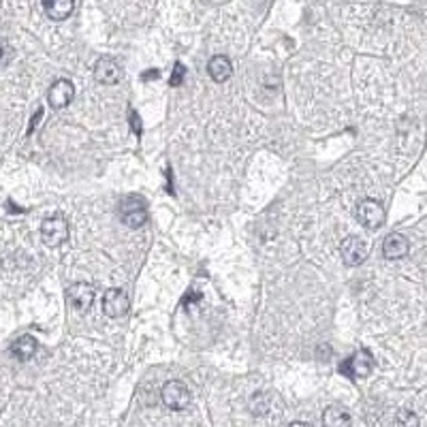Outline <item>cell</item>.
<instances>
[{"label":"cell","instance_id":"6da1fadb","mask_svg":"<svg viewBox=\"0 0 427 427\" xmlns=\"http://www.w3.org/2000/svg\"><path fill=\"white\" fill-rule=\"evenodd\" d=\"M120 220L131 229H139L147 222V210L139 197H124L118 206Z\"/></svg>","mask_w":427,"mask_h":427},{"label":"cell","instance_id":"7a4b0ae2","mask_svg":"<svg viewBox=\"0 0 427 427\" xmlns=\"http://www.w3.org/2000/svg\"><path fill=\"white\" fill-rule=\"evenodd\" d=\"M374 370V357L367 348H359L353 357H348L342 365H340V372L348 379H365L370 376Z\"/></svg>","mask_w":427,"mask_h":427},{"label":"cell","instance_id":"3957f363","mask_svg":"<svg viewBox=\"0 0 427 427\" xmlns=\"http://www.w3.org/2000/svg\"><path fill=\"white\" fill-rule=\"evenodd\" d=\"M161 397H163V404L171 410H184L190 404V391L180 381L165 383V387L161 391Z\"/></svg>","mask_w":427,"mask_h":427},{"label":"cell","instance_id":"277c9868","mask_svg":"<svg viewBox=\"0 0 427 427\" xmlns=\"http://www.w3.org/2000/svg\"><path fill=\"white\" fill-rule=\"evenodd\" d=\"M357 220L363 224L365 229H381L385 220H387V214L383 210V206L379 201L374 199H363L359 208H357Z\"/></svg>","mask_w":427,"mask_h":427},{"label":"cell","instance_id":"5b68a950","mask_svg":"<svg viewBox=\"0 0 427 427\" xmlns=\"http://www.w3.org/2000/svg\"><path fill=\"white\" fill-rule=\"evenodd\" d=\"M41 237L47 246H60L69 239V222L62 216H52L41 224Z\"/></svg>","mask_w":427,"mask_h":427},{"label":"cell","instance_id":"8992f818","mask_svg":"<svg viewBox=\"0 0 427 427\" xmlns=\"http://www.w3.org/2000/svg\"><path fill=\"white\" fill-rule=\"evenodd\" d=\"M340 250H342V259H344V263L350 265V267L361 265V263L367 259V255H370V246H367V242L361 239V237H357V235L346 237V239L342 242V248H340Z\"/></svg>","mask_w":427,"mask_h":427},{"label":"cell","instance_id":"52a82bcc","mask_svg":"<svg viewBox=\"0 0 427 427\" xmlns=\"http://www.w3.org/2000/svg\"><path fill=\"white\" fill-rule=\"evenodd\" d=\"M94 287L88 284V282H75L69 287L66 291V297H69V304L73 310L78 312H88L94 304Z\"/></svg>","mask_w":427,"mask_h":427},{"label":"cell","instance_id":"ba28073f","mask_svg":"<svg viewBox=\"0 0 427 427\" xmlns=\"http://www.w3.org/2000/svg\"><path fill=\"white\" fill-rule=\"evenodd\" d=\"M131 308V301L127 297L122 289H109L105 291L103 295V312L109 316V318H120L129 312Z\"/></svg>","mask_w":427,"mask_h":427},{"label":"cell","instance_id":"9c48e42d","mask_svg":"<svg viewBox=\"0 0 427 427\" xmlns=\"http://www.w3.org/2000/svg\"><path fill=\"white\" fill-rule=\"evenodd\" d=\"M73 96H75V86L69 80H58L52 84V88H49L47 100L54 109H62L71 103Z\"/></svg>","mask_w":427,"mask_h":427},{"label":"cell","instance_id":"30bf717a","mask_svg":"<svg viewBox=\"0 0 427 427\" xmlns=\"http://www.w3.org/2000/svg\"><path fill=\"white\" fill-rule=\"evenodd\" d=\"M120 75H122V69L113 58H100L94 66V78L98 84L113 86L120 82Z\"/></svg>","mask_w":427,"mask_h":427},{"label":"cell","instance_id":"8fae6325","mask_svg":"<svg viewBox=\"0 0 427 427\" xmlns=\"http://www.w3.org/2000/svg\"><path fill=\"white\" fill-rule=\"evenodd\" d=\"M408 250H410V244L401 233H389L383 242V255L391 261L404 259L408 255Z\"/></svg>","mask_w":427,"mask_h":427},{"label":"cell","instance_id":"7c38bea8","mask_svg":"<svg viewBox=\"0 0 427 427\" xmlns=\"http://www.w3.org/2000/svg\"><path fill=\"white\" fill-rule=\"evenodd\" d=\"M43 3V11L49 19L54 21H62L73 13L75 0H41Z\"/></svg>","mask_w":427,"mask_h":427},{"label":"cell","instance_id":"4fadbf2b","mask_svg":"<svg viewBox=\"0 0 427 427\" xmlns=\"http://www.w3.org/2000/svg\"><path fill=\"white\" fill-rule=\"evenodd\" d=\"M208 73H210V78L218 84L222 82H227L231 78V73H233V64L227 56H214L210 62H208Z\"/></svg>","mask_w":427,"mask_h":427},{"label":"cell","instance_id":"5bb4252c","mask_svg":"<svg viewBox=\"0 0 427 427\" xmlns=\"http://www.w3.org/2000/svg\"><path fill=\"white\" fill-rule=\"evenodd\" d=\"M353 417L342 406H329L322 412V427H350Z\"/></svg>","mask_w":427,"mask_h":427},{"label":"cell","instance_id":"9a60e30c","mask_svg":"<svg viewBox=\"0 0 427 427\" xmlns=\"http://www.w3.org/2000/svg\"><path fill=\"white\" fill-rule=\"evenodd\" d=\"M37 346H39V344H37V340H35L33 336H21V338H17V340L13 342L11 355H13L15 359H19V361H28V359L35 357Z\"/></svg>","mask_w":427,"mask_h":427},{"label":"cell","instance_id":"2e32d148","mask_svg":"<svg viewBox=\"0 0 427 427\" xmlns=\"http://www.w3.org/2000/svg\"><path fill=\"white\" fill-rule=\"evenodd\" d=\"M395 427H419V417L412 410H399L395 415Z\"/></svg>","mask_w":427,"mask_h":427},{"label":"cell","instance_id":"e0dca14e","mask_svg":"<svg viewBox=\"0 0 427 427\" xmlns=\"http://www.w3.org/2000/svg\"><path fill=\"white\" fill-rule=\"evenodd\" d=\"M267 408H269V404H267V397L263 393L253 395V399H250V410H253L255 415H265Z\"/></svg>","mask_w":427,"mask_h":427},{"label":"cell","instance_id":"ac0fdd59","mask_svg":"<svg viewBox=\"0 0 427 427\" xmlns=\"http://www.w3.org/2000/svg\"><path fill=\"white\" fill-rule=\"evenodd\" d=\"M184 75H186V69H184V64H182V62H175V66H173V73H171V80H169V84H171L173 88L182 86V82H184Z\"/></svg>","mask_w":427,"mask_h":427},{"label":"cell","instance_id":"d6986e66","mask_svg":"<svg viewBox=\"0 0 427 427\" xmlns=\"http://www.w3.org/2000/svg\"><path fill=\"white\" fill-rule=\"evenodd\" d=\"M13 60V47L7 41H0V69H5Z\"/></svg>","mask_w":427,"mask_h":427},{"label":"cell","instance_id":"ffe728a7","mask_svg":"<svg viewBox=\"0 0 427 427\" xmlns=\"http://www.w3.org/2000/svg\"><path fill=\"white\" fill-rule=\"evenodd\" d=\"M131 124H133V131L137 135H141V120H139V116L135 111H131Z\"/></svg>","mask_w":427,"mask_h":427},{"label":"cell","instance_id":"44dd1931","mask_svg":"<svg viewBox=\"0 0 427 427\" xmlns=\"http://www.w3.org/2000/svg\"><path fill=\"white\" fill-rule=\"evenodd\" d=\"M158 75H161V73H158L156 69H149V71L143 73V80H145V82H147V80H158Z\"/></svg>","mask_w":427,"mask_h":427},{"label":"cell","instance_id":"7402d4cb","mask_svg":"<svg viewBox=\"0 0 427 427\" xmlns=\"http://www.w3.org/2000/svg\"><path fill=\"white\" fill-rule=\"evenodd\" d=\"M287 427H312L310 423H304V421H295V423H291V425H287Z\"/></svg>","mask_w":427,"mask_h":427}]
</instances>
